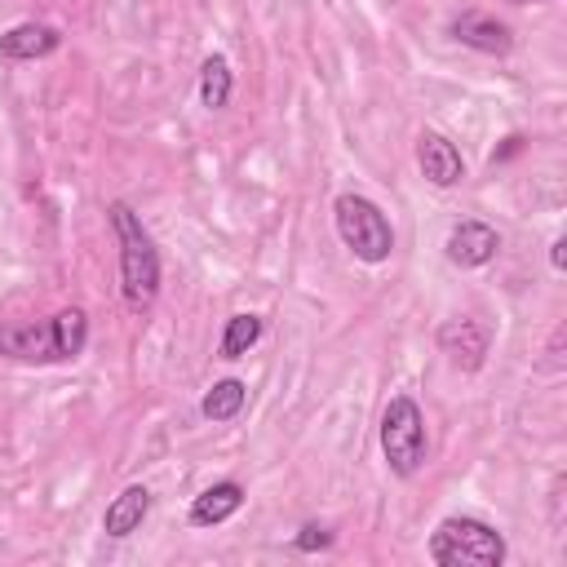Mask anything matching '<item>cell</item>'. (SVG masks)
<instances>
[{"label":"cell","mask_w":567,"mask_h":567,"mask_svg":"<svg viewBox=\"0 0 567 567\" xmlns=\"http://www.w3.org/2000/svg\"><path fill=\"white\" fill-rule=\"evenodd\" d=\"M111 231L120 240V284H124V302L133 311H147L156 298H160V253L142 227V218L116 200L111 204Z\"/></svg>","instance_id":"6da1fadb"},{"label":"cell","mask_w":567,"mask_h":567,"mask_svg":"<svg viewBox=\"0 0 567 567\" xmlns=\"http://www.w3.org/2000/svg\"><path fill=\"white\" fill-rule=\"evenodd\" d=\"M431 563H439V567H502L506 536L474 515H453L431 536Z\"/></svg>","instance_id":"7a4b0ae2"},{"label":"cell","mask_w":567,"mask_h":567,"mask_svg":"<svg viewBox=\"0 0 567 567\" xmlns=\"http://www.w3.org/2000/svg\"><path fill=\"white\" fill-rule=\"evenodd\" d=\"M333 218H337L341 244H346L354 257H360V262L377 266V262H386V257L395 253V227H390V218L382 213V204H373L369 195H360V191L337 195Z\"/></svg>","instance_id":"3957f363"},{"label":"cell","mask_w":567,"mask_h":567,"mask_svg":"<svg viewBox=\"0 0 567 567\" xmlns=\"http://www.w3.org/2000/svg\"><path fill=\"white\" fill-rule=\"evenodd\" d=\"M382 457L399 479H412L425 461V417L412 395H395L382 412Z\"/></svg>","instance_id":"277c9868"},{"label":"cell","mask_w":567,"mask_h":567,"mask_svg":"<svg viewBox=\"0 0 567 567\" xmlns=\"http://www.w3.org/2000/svg\"><path fill=\"white\" fill-rule=\"evenodd\" d=\"M439 350L448 354V364L461 373H479L487 360V328L479 319H448L439 328Z\"/></svg>","instance_id":"5b68a950"},{"label":"cell","mask_w":567,"mask_h":567,"mask_svg":"<svg viewBox=\"0 0 567 567\" xmlns=\"http://www.w3.org/2000/svg\"><path fill=\"white\" fill-rule=\"evenodd\" d=\"M417 165H421V178L435 182V186H457L466 178V165H461V152L457 142H448L444 133L425 129L417 137Z\"/></svg>","instance_id":"8992f818"},{"label":"cell","mask_w":567,"mask_h":567,"mask_svg":"<svg viewBox=\"0 0 567 567\" xmlns=\"http://www.w3.org/2000/svg\"><path fill=\"white\" fill-rule=\"evenodd\" d=\"M448 262L453 266H466V270H479V266H487L496 253H502V236H496V227H487V222H457L453 227V236H448Z\"/></svg>","instance_id":"52a82bcc"},{"label":"cell","mask_w":567,"mask_h":567,"mask_svg":"<svg viewBox=\"0 0 567 567\" xmlns=\"http://www.w3.org/2000/svg\"><path fill=\"white\" fill-rule=\"evenodd\" d=\"M466 49H474V53H510L515 49V36H510V27L502 23V19H492V14H483V10H466V14H457L453 19V27H448Z\"/></svg>","instance_id":"ba28073f"},{"label":"cell","mask_w":567,"mask_h":567,"mask_svg":"<svg viewBox=\"0 0 567 567\" xmlns=\"http://www.w3.org/2000/svg\"><path fill=\"white\" fill-rule=\"evenodd\" d=\"M58 45H62L58 27H49V23H19V27H10L5 36H0V62H36V58L58 53Z\"/></svg>","instance_id":"9c48e42d"},{"label":"cell","mask_w":567,"mask_h":567,"mask_svg":"<svg viewBox=\"0 0 567 567\" xmlns=\"http://www.w3.org/2000/svg\"><path fill=\"white\" fill-rule=\"evenodd\" d=\"M240 506H244V487H240L236 479H222V483L204 487L195 502H191V528H218V523H227Z\"/></svg>","instance_id":"30bf717a"},{"label":"cell","mask_w":567,"mask_h":567,"mask_svg":"<svg viewBox=\"0 0 567 567\" xmlns=\"http://www.w3.org/2000/svg\"><path fill=\"white\" fill-rule=\"evenodd\" d=\"M152 515V492L142 487V483H133V487H124L116 502L107 506V515H102V532L111 536V541H124V536H133L137 528H142V519Z\"/></svg>","instance_id":"8fae6325"},{"label":"cell","mask_w":567,"mask_h":567,"mask_svg":"<svg viewBox=\"0 0 567 567\" xmlns=\"http://www.w3.org/2000/svg\"><path fill=\"white\" fill-rule=\"evenodd\" d=\"M0 354H10V360H53L49 324H10V328H0Z\"/></svg>","instance_id":"7c38bea8"},{"label":"cell","mask_w":567,"mask_h":567,"mask_svg":"<svg viewBox=\"0 0 567 567\" xmlns=\"http://www.w3.org/2000/svg\"><path fill=\"white\" fill-rule=\"evenodd\" d=\"M49 337H53V360H76L85 354V341H89V315L81 306H67L49 319Z\"/></svg>","instance_id":"4fadbf2b"},{"label":"cell","mask_w":567,"mask_h":567,"mask_svg":"<svg viewBox=\"0 0 567 567\" xmlns=\"http://www.w3.org/2000/svg\"><path fill=\"white\" fill-rule=\"evenodd\" d=\"M231 89H236V76H231V62L222 53H208L204 67H200V102L208 111H222L231 102Z\"/></svg>","instance_id":"5bb4252c"},{"label":"cell","mask_w":567,"mask_h":567,"mask_svg":"<svg viewBox=\"0 0 567 567\" xmlns=\"http://www.w3.org/2000/svg\"><path fill=\"white\" fill-rule=\"evenodd\" d=\"M244 399H249V386L236 382V377H227V382H213V390L200 399V412L208 421H231V417H240Z\"/></svg>","instance_id":"9a60e30c"},{"label":"cell","mask_w":567,"mask_h":567,"mask_svg":"<svg viewBox=\"0 0 567 567\" xmlns=\"http://www.w3.org/2000/svg\"><path fill=\"white\" fill-rule=\"evenodd\" d=\"M257 337H262V319L257 315H231L227 328H222L218 354H222V360H244V354L257 346Z\"/></svg>","instance_id":"2e32d148"},{"label":"cell","mask_w":567,"mask_h":567,"mask_svg":"<svg viewBox=\"0 0 567 567\" xmlns=\"http://www.w3.org/2000/svg\"><path fill=\"white\" fill-rule=\"evenodd\" d=\"M333 545V532L324 528V523H306L298 536H293V550L298 554H319V550H328Z\"/></svg>","instance_id":"e0dca14e"},{"label":"cell","mask_w":567,"mask_h":567,"mask_svg":"<svg viewBox=\"0 0 567 567\" xmlns=\"http://www.w3.org/2000/svg\"><path fill=\"white\" fill-rule=\"evenodd\" d=\"M519 152H523V137L515 133V137H506L502 152H492V165H502V160H510V156H519Z\"/></svg>","instance_id":"ac0fdd59"},{"label":"cell","mask_w":567,"mask_h":567,"mask_svg":"<svg viewBox=\"0 0 567 567\" xmlns=\"http://www.w3.org/2000/svg\"><path fill=\"white\" fill-rule=\"evenodd\" d=\"M550 266H554V270L567 266V240H554V244H550Z\"/></svg>","instance_id":"d6986e66"},{"label":"cell","mask_w":567,"mask_h":567,"mask_svg":"<svg viewBox=\"0 0 567 567\" xmlns=\"http://www.w3.org/2000/svg\"><path fill=\"white\" fill-rule=\"evenodd\" d=\"M519 5H528V0H519Z\"/></svg>","instance_id":"ffe728a7"}]
</instances>
